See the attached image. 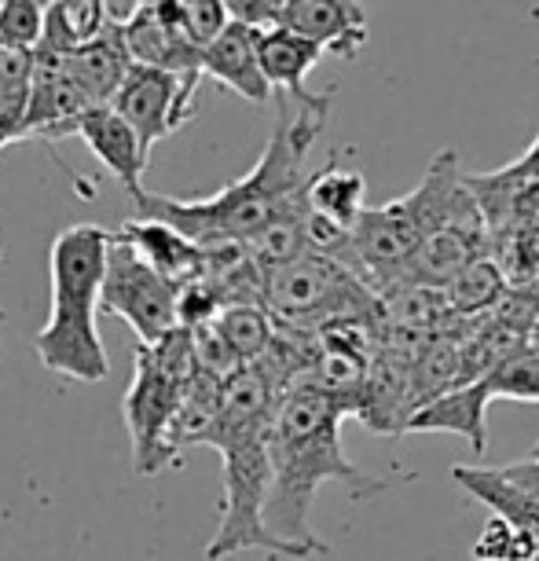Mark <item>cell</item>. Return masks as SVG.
<instances>
[{
  "mask_svg": "<svg viewBox=\"0 0 539 561\" xmlns=\"http://www.w3.org/2000/svg\"><path fill=\"white\" fill-rule=\"evenodd\" d=\"M334 107V92H305V96H279V118L272 129L268 147L246 176L231 180L209 198H173L144 192L136 198L140 220H158L180 231L198 247H220V242H250L272 220L301 203L305 158L320 140Z\"/></svg>",
  "mask_w": 539,
  "mask_h": 561,
  "instance_id": "cell-1",
  "label": "cell"
},
{
  "mask_svg": "<svg viewBox=\"0 0 539 561\" xmlns=\"http://www.w3.org/2000/svg\"><path fill=\"white\" fill-rule=\"evenodd\" d=\"M268 470L261 522L279 558H312L331 550L309 522L323 481H342L356 500L386 489L382 478L359 470L345 455L342 415L309 386H290L279 397L268 430Z\"/></svg>",
  "mask_w": 539,
  "mask_h": 561,
  "instance_id": "cell-2",
  "label": "cell"
},
{
  "mask_svg": "<svg viewBox=\"0 0 539 561\" xmlns=\"http://www.w3.org/2000/svg\"><path fill=\"white\" fill-rule=\"evenodd\" d=\"M279 393L272 378L264 375L257 364L239 367L236 375L220 386V400L214 419L206 430L192 440L217 448L225 466V495H220V525L217 536L209 539L206 561H228L242 554V550H268L279 558L276 543L264 533L261 511L264 495H268V430L272 415H276Z\"/></svg>",
  "mask_w": 539,
  "mask_h": 561,
  "instance_id": "cell-3",
  "label": "cell"
},
{
  "mask_svg": "<svg viewBox=\"0 0 539 561\" xmlns=\"http://www.w3.org/2000/svg\"><path fill=\"white\" fill-rule=\"evenodd\" d=\"M107 250L111 228L73 225L59 231L48 253L51 312L48 323L34 334V353L41 364L51 375L84 386H96L111 375L107 348L96 331Z\"/></svg>",
  "mask_w": 539,
  "mask_h": 561,
  "instance_id": "cell-4",
  "label": "cell"
},
{
  "mask_svg": "<svg viewBox=\"0 0 539 561\" xmlns=\"http://www.w3.org/2000/svg\"><path fill=\"white\" fill-rule=\"evenodd\" d=\"M195 375L192 334L173 327L154 345H140L129 393L122 400V415L133 437V466L140 478H154L165 466L176 462L169 448V430L180 411L187 382Z\"/></svg>",
  "mask_w": 539,
  "mask_h": 561,
  "instance_id": "cell-5",
  "label": "cell"
},
{
  "mask_svg": "<svg viewBox=\"0 0 539 561\" xmlns=\"http://www.w3.org/2000/svg\"><path fill=\"white\" fill-rule=\"evenodd\" d=\"M261 309L276 327L316 334L342 320H371L375 294L342 261L323 257V253H301L298 261L264 272Z\"/></svg>",
  "mask_w": 539,
  "mask_h": 561,
  "instance_id": "cell-6",
  "label": "cell"
},
{
  "mask_svg": "<svg viewBox=\"0 0 539 561\" xmlns=\"http://www.w3.org/2000/svg\"><path fill=\"white\" fill-rule=\"evenodd\" d=\"M228 15L250 30H290L323 48V56L356 59L367 45V12L353 0H236Z\"/></svg>",
  "mask_w": 539,
  "mask_h": 561,
  "instance_id": "cell-7",
  "label": "cell"
},
{
  "mask_svg": "<svg viewBox=\"0 0 539 561\" xmlns=\"http://www.w3.org/2000/svg\"><path fill=\"white\" fill-rule=\"evenodd\" d=\"M100 312L118 316L136 331L140 345H154L176 327V287L111 236L107 268L100 287Z\"/></svg>",
  "mask_w": 539,
  "mask_h": 561,
  "instance_id": "cell-8",
  "label": "cell"
},
{
  "mask_svg": "<svg viewBox=\"0 0 539 561\" xmlns=\"http://www.w3.org/2000/svg\"><path fill=\"white\" fill-rule=\"evenodd\" d=\"M203 78H180V73L129 67L122 89L114 92L107 107L140 136V144L151 151L158 140L173 136L195 118V92Z\"/></svg>",
  "mask_w": 539,
  "mask_h": 561,
  "instance_id": "cell-9",
  "label": "cell"
},
{
  "mask_svg": "<svg viewBox=\"0 0 539 561\" xmlns=\"http://www.w3.org/2000/svg\"><path fill=\"white\" fill-rule=\"evenodd\" d=\"M125 56L136 67H151L165 73H180V78H203L198 73V48L184 41L176 23L169 19L165 0H147L136 8V15L122 30Z\"/></svg>",
  "mask_w": 539,
  "mask_h": 561,
  "instance_id": "cell-10",
  "label": "cell"
},
{
  "mask_svg": "<svg viewBox=\"0 0 539 561\" xmlns=\"http://www.w3.org/2000/svg\"><path fill=\"white\" fill-rule=\"evenodd\" d=\"M67 136H81L84 147L103 162V169H111V173L122 180V187L129 192L133 203L147 192L144 173H147V154L151 151H147L140 144V136H136L111 107H89L84 114H78V118L67 125Z\"/></svg>",
  "mask_w": 539,
  "mask_h": 561,
  "instance_id": "cell-11",
  "label": "cell"
},
{
  "mask_svg": "<svg viewBox=\"0 0 539 561\" xmlns=\"http://www.w3.org/2000/svg\"><path fill=\"white\" fill-rule=\"evenodd\" d=\"M111 236L125 242L136 257H140L147 268H154L165 283L173 287H192V283H203L206 275V250L198 242L184 239L180 231L169 225H158V220H125L122 228H111Z\"/></svg>",
  "mask_w": 539,
  "mask_h": 561,
  "instance_id": "cell-12",
  "label": "cell"
},
{
  "mask_svg": "<svg viewBox=\"0 0 539 561\" xmlns=\"http://www.w3.org/2000/svg\"><path fill=\"white\" fill-rule=\"evenodd\" d=\"M198 73L214 78L220 89L236 92V96L257 103V107L272 100L268 81H264L257 67V30L236 23V19L225 26V34L214 45L198 51Z\"/></svg>",
  "mask_w": 539,
  "mask_h": 561,
  "instance_id": "cell-13",
  "label": "cell"
},
{
  "mask_svg": "<svg viewBox=\"0 0 539 561\" xmlns=\"http://www.w3.org/2000/svg\"><path fill=\"white\" fill-rule=\"evenodd\" d=\"M489 389L484 382H470V386H456L448 393H440L437 400L422 404L415 415L404 422V433H422V430H444L456 433V437H467L473 455H484L489 448V426H484V408H489Z\"/></svg>",
  "mask_w": 539,
  "mask_h": 561,
  "instance_id": "cell-14",
  "label": "cell"
},
{
  "mask_svg": "<svg viewBox=\"0 0 539 561\" xmlns=\"http://www.w3.org/2000/svg\"><path fill=\"white\" fill-rule=\"evenodd\" d=\"M129 67L133 62L125 56L118 30H103L96 41H89V45L73 48L70 56H62L67 78L84 92V100H89L92 107H107L114 100V92L122 89Z\"/></svg>",
  "mask_w": 539,
  "mask_h": 561,
  "instance_id": "cell-15",
  "label": "cell"
},
{
  "mask_svg": "<svg viewBox=\"0 0 539 561\" xmlns=\"http://www.w3.org/2000/svg\"><path fill=\"white\" fill-rule=\"evenodd\" d=\"M323 59V48L305 41L290 30H257V67L268 81L272 92L279 96H305V78L312 73L316 62Z\"/></svg>",
  "mask_w": 539,
  "mask_h": 561,
  "instance_id": "cell-16",
  "label": "cell"
},
{
  "mask_svg": "<svg viewBox=\"0 0 539 561\" xmlns=\"http://www.w3.org/2000/svg\"><path fill=\"white\" fill-rule=\"evenodd\" d=\"M367 180L356 169H337L334 162H326L320 173H309L305 180V209L331 225L353 231L356 217L367 209Z\"/></svg>",
  "mask_w": 539,
  "mask_h": 561,
  "instance_id": "cell-17",
  "label": "cell"
},
{
  "mask_svg": "<svg viewBox=\"0 0 539 561\" xmlns=\"http://www.w3.org/2000/svg\"><path fill=\"white\" fill-rule=\"evenodd\" d=\"M107 30L103 19V0H48L45 4V34L41 45L56 56H70L73 48L96 41Z\"/></svg>",
  "mask_w": 539,
  "mask_h": 561,
  "instance_id": "cell-18",
  "label": "cell"
},
{
  "mask_svg": "<svg viewBox=\"0 0 539 561\" xmlns=\"http://www.w3.org/2000/svg\"><path fill=\"white\" fill-rule=\"evenodd\" d=\"M209 327L217 331V337L231 348V356L239 359L242 367L257 364V359L268 353L272 334H276V323L272 316L261 309V305H228L220 309Z\"/></svg>",
  "mask_w": 539,
  "mask_h": 561,
  "instance_id": "cell-19",
  "label": "cell"
},
{
  "mask_svg": "<svg viewBox=\"0 0 539 561\" xmlns=\"http://www.w3.org/2000/svg\"><path fill=\"white\" fill-rule=\"evenodd\" d=\"M506 287H511V283H506V275L500 272V264L492 257H478L473 264H467V268H462L440 294H444V301H448L451 316L478 320V316L495 309V301L503 298Z\"/></svg>",
  "mask_w": 539,
  "mask_h": 561,
  "instance_id": "cell-20",
  "label": "cell"
},
{
  "mask_svg": "<svg viewBox=\"0 0 539 561\" xmlns=\"http://www.w3.org/2000/svg\"><path fill=\"white\" fill-rule=\"evenodd\" d=\"M165 8L176 30L184 34V41L198 51L206 45H214V41L225 34V26L231 23L225 0H165Z\"/></svg>",
  "mask_w": 539,
  "mask_h": 561,
  "instance_id": "cell-21",
  "label": "cell"
},
{
  "mask_svg": "<svg viewBox=\"0 0 539 561\" xmlns=\"http://www.w3.org/2000/svg\"><path fill=\"white\" fill-rule=\"evenodd\" d=\"M473 561H536L539 558V539L521 525H511L503 517H489L484 533L473 543Z\"/></svg>",
  "mask_w": 539,
  "mask_h": 561,
  "instance_id": "cell-22",
  "label": "cell"
},
{
  "mask_svg": "<svg viewBox=\"0 0 539 561\" xmlns=\"http://www.w3.org/2000/svg\"><path fill=\"white\" fill-rule=\"evenodd\" d=\"M481 382L489 389V400H539V353L521 348Z\"/></svg>",
  "mask_w": 539,
  "mask_h": 561,
  "instance_id": "cell-23",
  "label": "cell"
},
{
  "mask_svg": "<svg viewBox=\"0 0 539 561\" xmlns=\"http://www.w3.org/2000/svg\"><path fill=\"white\" fill-rule=\"evenodd\" d=\"M45 34V0H0V48L34 51Z\"/></svg>",
  "mask_w": 539,
  "mask_h": 561,
  "instance_id": "cell-24",
  "label": "cell"
},
{
  "mask_svg": "<svg viewBox=\"0 0 539 561\" xmlns=\"http://www.w3.org/2000/svg\"><path fill=\"white\" fill-rule=\"evenodd\" d=\"M500 481L506 484L511 492H517L528 506L539 511V459H521V462H506V466H495Z\"/></svg>",
  "mask_w": 539,
  "mask_h": 561,
  "instance_id": "cell-25",
  "label": "cell"
},
{
  "mask_svg": "<svg viewBox=\"0 0 539 561\" xmlns=\"http://www.w3.org/2000/svg\"><path fill=\"white\" fill-rule=\"evenodd\" d=\"M500 173L506 180H514V184H539V133H536V140L528 144V151L521 158H514L511 165H503Z\"/></svg>",
  "mask_w": 539,
  "mask_h": 561,
  "instance_id": "cell-26",
  "label": "cell"
},
{
  "mask_svg": "<svg viewBox=\"0 0 539 561\" xmlns=\"http://www.w3.org/2000/svg\"><path fill=\"white\" fill-rule=\"evenodd\" d=\"M528 353H539V320L532 327V334H528Z\"/></svg>",
  "mask_w": 539,
  "mask_h": 561,
  "instance_id": "cell-27",
  "label": "cell"
},
{
  "mask_svg": "<svg viewBox=\"0 0 539 561\" xmlns=\"http://www.w3.org/2000/svg\"><path fill=\"white\" fill-rule=\"evenodd\" d=\"M536 459H539V444H536Z\"/></svg>",
  "mask_w": 539,
  "mask_h": 561,
  "instance_id": "cell-28",
  "label": "cell"
},
{
  "mask_svg": "<svg viewBox=\"0 0 539 561\" xmlns=\"http://www.w3.org/2000/svg\"><path fill=\"white\" fill-rule=\"evenodd\" d=\"M536 561H539V558H536Z\"/></svg>",
  "mask_w": 539,
  "mask_h": 561,
  "instance_id": "cell-29",
  "label": "cell"
}]
</instances>
